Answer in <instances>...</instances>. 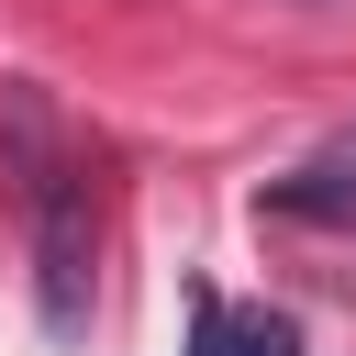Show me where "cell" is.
<instances>
[{
  "instance_id": "cell-3",
  "label": "cell",
  "mask_w": 356,
  "mask_h": 356,
  "mask_svg": "<svg viewBox=\"0 0 356 356\" xmlns=\"http://www.w3.org/2000/svg\"><path fill=\"white\" fill-rule=\"evenodd\" d=\"M189 356H234V300H189Z\"/></svg>"
},
{
  "instance_id": "cell-1",
  "label": "cell",
  "mask_w": 356,
  "mask_h": 356,
  "mask_svg": "<svg viewBox=\"0 0 356 356\" xmlns=\"http://www.w3.org/2000/svg\"><path fill=\"white\" fill-rule=\"evenodd\" d=\"M11 122H22V145H33V312H44V334L56 345H78L89 334V300H100V222H89V178L67 167V156H44V122H33V100H11Z\"/></svg>"
},
{
  "instance_id": "cell-4",
  "label": "cell",
  "mask_w": 356,
  "mask_h": 356,
  "mask_svg": "<svg viewBox=\"0 0 356 356\" xmlns=\"http://www.w3.org/2000/svg\"><path fill=\"white\" fill-rule=\"evenodd\" d=\"M234 356H300V334L278 312H234Z\"/></svg>"
},
{
  "instance_id": "cell-2",
  "label": "cell",
  "mask_w": 356,
  "mask_h": 356,
  "mask_svg": "<svg viewBox=\"0 0 356 356\" xmlns=\"http://www.w3.org/2000/svg\"><path fill=\"white\" fill-rule=\"evenodd\" d=\"M256 211H267V222H300V234H356V122L323 134L289 178H267Z\"/></svg>"
}]
</instances>
